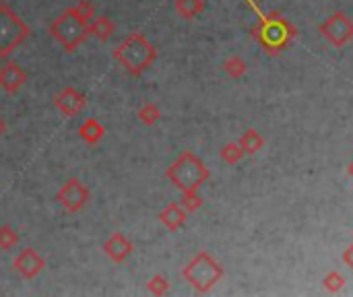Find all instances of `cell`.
<instances>
[{"label": "cell", "mask_w": 353, "mask_h": 297, "mask_svg": "<svg viewBox=\"0 0 353 297\" xmlns=\"http://www.w3.org/2000/svg\"><path fill=\"white\" fill-rule=\"evenodd\" d=\"M252 8L261 17V23L254 27V37L271 54L277 52V50H283L288 45V41L296 35V29L292 27V23H288L285 19H279V17H275V19L273 17H265L261 12V8H256L254 4H252Z\"/></svg>", "instance_id": "cell-6"}, {"label": "cell", "mask_w": 353, "mask_h": 297, "mask_svg": "<svg viewBox=\"0 0 353 297\" xmlns=\"http://www.w3.org/2000/svg\"><path fill=\"white\" fill-rule=\"evenodd\" d=\"M74 8L81 12V17H85L87 21H91L93 17H95V6H93V2H89V0H79L77 4H74Z\"/></svg>", "instance_id": "cell-25"}, {"label": "cell", "mask_w": 353, "mask_h": 297, "mask_svg": "<svg viewBox=\"0 0 353 297\" xmlns=\"http://www.w3.org/2000/svg\"><path fill=\"white\" fill-rule=\"evenodd\" d=\"M223 70H225L232 79H240V76H244V74H246L248 64H246V60H244V58H240V56H232V58H228V60L223 62Z\"/></svg>", "instance_id": "cell-19"}, {"label": "cell", "mask_w": 353, "mask_h": 297, "mask_svg": "<svg viewBox=\"0 0 353 297\" xmlns=\"http://www.w3.org/2000/svg\"><path fill=\"white\" fill-rule=\"evenodd\" d=\"M4 132H6V124H4V120L0 118V136H2Z\"/></svg>", "instance_id": "cell-27"}, {"label": "cell", "mask_w": 353, "mask_h": 297, "mask_svg": "<svg viewBox=\"0 0 353 297\" xmlns=\"http://www.w3.org/2000/svg\"><path fill=\"white\" fill-rule=\"evenodd\" d=\"M147 289L151 296H165L170 291V281L163 275H153L147 283Z\"/></svg>", "instance_id": "cell-22"}, {"label": "cell", "mask_w": 353, "mask_h": 297, "mask_svg": "<svg viewBox=\"0 0 353 297\" xmlns=\"http://www.w3.org/2000/svg\"><path fill=\"white\" fill-rule=\"evenodd\" d=\"M105 134L103 124H99V120L95 118H87L81 126H79V136L81 141H85L87 145H97Z\"/></svg>", "instance_id": "cell-15"}, {"label": "cell", "mask_w": 353, "mask_h": 297, "mask_svg": "<svg viewBox=\"0 0 353 297\" xmlns=\"http://www.w3.org/2000/svg\"><path fill=\"white\" fill-rule=\"evenodd\" d=\"M186 219H188V211H186L180 203H170V205H168L165 209H161V213H159L161 225H163L165 229H170V232L182 229L184 223H186Z\"/></svg>", "instance_id": "cell-13"}, {"label": "cell", "mask_w": 353, "mask_h": 297, "mask_svg": "<svg viewBox=\"0 0 353 297\" xmlns=\"http://www.w3.org/2000/svg\"><path fill=\"white\" fill-rule=\"evenodd\" d=\"M27 83V70L19 64V62H4L0 66V89L8 95H14L17 91L23 89V85Z\"/></svg>", "instance_id": "cell-11"}, {"label": "cell", "mask_w": 353, "mask_h": 297, "mask_svg": "<svg viewBox=\"0 0 353 297\" xmlns=\"http://www.w3.org/2000/svg\"><path fill=\"white\" fill-rule=\"evenodd\" d=\"M319 31L335 48H343L353 39V21L345 12H333L325 23L319 25Z\"/></svg>", "instance_id": "cell-8"}, {"label": "cell", "mask_w": 353, "mask_h": 297, "mask_svg": "<svg viewBox=\"0 0 353 297\" xmlns=\"http://www.w3.org/2000/svg\"><path fill=\"white\" fill-rule=\"evenodd\" d=\"M323 285H325V289H327L329 294H337L339 289H343L345 277H343L339 271H333V273H329V275L323 279Z\"/></svg>", "instance_id": "cell-23"}, {"label": "cell", "mask_w": 353, "mask_h": 297, "mask_svg": "<svg viewBox=\"0 0 353 297\" xmlns=\"http://www.w3.org/2000/svg\"><path fill=\"white\" fill-rule=\"evenodd\" d=\"M219 155H221V159H223L228 165H236V163L242 161V157H244L246 153L242 151V147H240L238 143H228V145L221 147Z\"/></svg>", "instance_id": "cell-20"}, {"label": "cell", "mask_w": 353, "mask_h": 297, "mask_svg": "<svg viewBox=\"0 0 353 297\" xmlns=\"http://www.w3.org/2000/svg\"><path fill=\"white\" fill-rule=\"evenodd\" d=\"M238 145L242 147V151H244V153H248V155H254V153H259V151L265 147V136H263L259 130H254V128H248V130H246V132L240 136Z\"/></svg>", "instance_id": "cell-16"}, {"label": "cell", "mask_w": 353, "mask_h": 297, "mask_svg": "<svg viewBox=\"0 0 353 297\" xmlns=\"http://www.w3.org/2000/svg\"><path fill=\"white\" fill-rule=\"evenodd\" d=\"M87 25L89 21L85 17H81V12L70 6L66 8L60 17H56L50 25V35L66 50V52H74L83 41L85 37L89 35L87 33Z\"/></svg>", "instance_id": "cell-4"}, {"label": "cell", "mask_w": 353, "mask_h": 297, "mask_svg": "<svg viewBox=\"0 0 353 297\" xmlns=\"http://www.w3.org/2000/svg\"><path fill=\"white\" fill-rule=\"evenodd\" d=\"M188 213H194L203 207V198L199 192H182V203H180Z\"/></svg>", "instance_id": "cell-24"}, {"label": "cell", "mask_w": 353, "mask_h": 297, "mask_svg": "<svg viewBox=\"0 0 353 297\" xmlns=\"http://www.w3.org/2000/svg\"><path fill=\"white\" fill-rule=\"evenodd\" d=\"M56 201L58 205L66 211V213H81L89 201H91V192L89 188L79 180V178H68L56 192Z\"/></svg>", "instance_id": "cell-7"}, {"label": "cell", "mask_w": 353, "mask_h": 297, "mask_svg": "<svg viewBox=\"0 0 353 297\" xmlns=\"http://www.w3.org/2000/svg\"><path fill=\"white\" fill-rule=\"evenodd\" d=\"M19 244V234L8 223L0 225V250H12Z\"/></svg>", "instance_id": "cell-21"}, {"label": "cell", "mask_w": 353, "mask_h": 297, "mask_svg": "<svg viewBox=\"0 0 353 297\" xmlns=\"http://www.w3.org/2000/svg\"><path fill=\"white\" fill-rule=\"evenodd\" d=\"M114 60L130 74V76H141L145 74L153 62L157 60V48L139 31L126 35L120 45L114 50Z\"/></svg>", "instance_id": "cell-1"}, {"label": "cell", "mask_w": 353, "mask_h": 297, "mask_svg": "<svg viewBox=\"0 0 353 297\" xmlns=\"http://www.w3.org/2000/svg\"><path fill=\"white\" fill-rule=\"evenodd\" d=\"M209 176H211L209 167L192 151H184L165 170V178L182 192H199V188L209 180Z\"/></svg>", "instance_id": "cell-2"}, {"label": "cell", "mask_w": 353, "mask_h": 297, "mask_svg": "<svg viewBox=\"0 0 353 297\" xmlns=\"http://www.w3.org/2000/svg\"><path fill=\"white\" fill-rule=\"evenodd\" d=\"M12 267H14V271H17L23 279L31 281V279H35V277L46 269V260H43V256H41L37 250L25 248V250H21V252L17 254V258L12 260Z\"/></svg>", "instance_id": "cell-10"}, {"label": "cell", "mask_w": 353, "mask_h": 297, "mask_svg": "<svg viewBox=\"0 0 353 297\" xmlns=\"http://www.w3.org/2000/svg\"><path fill=\"white\" fill-rule=\"evenodd\" d=\"M343 260H345V265H347V267L353 271V244L347 248V250H345V252H343Z\"/></svg>", "instance_id": "cell-26"}, {"label": "cell", "mask_w": 353, "mask_h": 297, "mask_svg": "<svg viewBox=\"0 0 353 297\" xmlns=\"http://www.w3.org/2000/svg\"><path fill=\"white\" fill-rule=\"evenodd\" d=\"M137 118H139V120H141V124H145V126H155V124L161 120V110H159V105H157V103L147 101V103H143V105L139 107Z\"/></svg>", "instance_id": "cell-18"}, {"label": "cell", "mask_w": 353, "mask_h": 297, "mask_svg": "<svg viewBox=\"0 0 353 297\" xmlns=\"http://www.w3.org/2000/svg\"><path fill=\"white\" fill-rule=\"evenodd\" d=\"M350 176L353 178V161H352V165H350Z\"/></svg>", "instance_id": "cell-28"}, {"label": "cell", "mask_w": 353, "mask_h": 297, "mask_svg": "<svg viewBox=\"0 0 353 297\" xmlns=\"http://www.w3.org/2000/svg\"><path fill=\"white\" fill-rule=\"evenodd\" d=\"M134 250V244L124 236V234H112L105 242H103V252L105 256L116 263V265H122L130 258Z\"/></svg>", "instance_id": "cell-12"}, {"label": "cell", "mask_w": 353, "mask_h": 297, "mask_svg": "<svg viewBox=\"0 0 353 297\" xmlns=\"http://www.w3.org/2000/svg\"><path fill=\"white\" fill-rule=\"evenodd\" d=\"M29 35V25L17 14V10L10 4L0 2V58H8Z\"/></svg>", "instance_id": "cell-5"}, {"label": "cell", "mask_w": 353, "mask_h": 297, "mask_svg": "<svg viewBox=\"0 0 353 297\" xmlns=\"http://www.w3.org/2000/svg\"><path fill=\"white\" fill-rule=\"evenodd\" d=\"M176 12L186 19V21H192L196 19L203 10H205V0H176Z\"/></svg>", "instance_id": "cell-17"}, {"label": "cell", "mask_w": 353, "mask_h": 297, "mask_svg": "<svg viewBox=\"0 0 353 297\" xmlns=\"http://www.w3.org/2000/svg\"><path fill=\"white\" fill-rule=\"evenodd\" d=\"M54 105H56V110H58L62 116L72 118V116H79V114L85 110L87 97H85L77 87H64L62 91L56 93Z\"/></svg>", "instance_id": "cell-9"}, {"label": "cell", "mask_w": 353, "mask_h": 297, "mask_svg": "<svg viewBox=\"0 0 353 297\" xmlns=\"http://www.w3.org/2000/svg\"><path fill=\"white\" fill-rule=\"evenodd\" d=\"M182 277L194 291L209 294L223 279V267L209 252H199L182 269Z\"/></svg>", "instance_id": "cell-3"}, {"label": "cell", "mask_w": 353, "mask_h": 297, "mask_svg": "<svg viewBox=\"0 0 353 297\" xmlns=\"http://www.w3.org/2000/svg\"><path fill=\"white\" fill-rule=\"evenodd\" d=\"M114 31H116V25H114V21L110 19V17H105V14H95L91 21H89V25H87V33L89 35H93L95 39H99V41H108L112 35H114Z\"/></svg>", "instance_id": "cell-14"}]
</instances>
